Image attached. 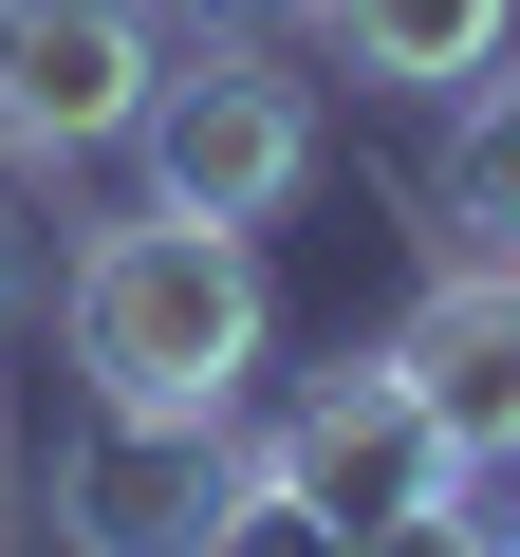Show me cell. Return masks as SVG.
<instances>
[{"label": "cell", "mask_w": 520, "mask_h": 557, "mask_svg": "<svg viewBox=\"0 0 520 557\" xmlns=\"http://www.w3.org/2000/svg\"><path fill=\"white\" fill-rule=\"evenodd\" d=\"M0 317H20V223H0Z\"/></svg>", "instance_id": "cell-11"}, {"label": "cell", "mask_w": 520, "mask_h": 557, "mask_svg": "<svg viewBox=\"0 0 520 557\" xmlns=\"http://www.w3.org/2000/svg\"><path fill=\"white\" fill-rule=\"evenodd\" d=\"M57 335H75L94 409H242L260 354H280L260 223H205V205H112V223H75Z\"/></svg>", "instance_id": "cell-1"}, {"label": "cell", "mask_w": 520, "mask_h": 557, "mask_svg": "<svg viewBox=\"0 0 520 557\" xmlns=\"http://www.w3.org/2000/svg\"><path fill=\"white\" fill-rule=\"evenodd\" d=\"M372 557H520V520H483V483H446L428 520H391Z\"/></svg>", "instance_id": "cell-9"}, {"label": "cell", "mask_w": 520, "mask_h": 557, "mask_svg": "<svg viewBox=\"0 0 520 557\" xmlns=\"http://www.w3.org/2000/svg\"><path fill=\"white\" fill-rule=\"evenodd\" d=\"M391 372H409V409L446 428V465H465V483H502V465H520V260L428 242V298H409Z\"/></svg>", "instance_id": "cell-6"}, {"label": "cell", "mask_w": 520, "mask_h": 557, "mask_svg": "<svg viewBox=\"0 0 520 557\" xmlns=\"http://www.w3.org/2000/svg\"><path fill=\"white\" fill-rule=\"evenodd\" d=\"M428 242H483L520 260V38L446 94V168H428Z\"/></svg>", "instance_id": "cell-8"}, {"label": "cell", "mask_w": 520, "mask_h": 557, "mask_svg": "<svg viewBox=\"0 0 520 557\" xmlns=\"http://www.w3.org/2000/svg\"><path fill=\"white\" fill-rule=\"evenodd\" d=\"M465 465H446V428L409 409V372L391 354H335V372H298V409L260 428V502H298L317 539H391V520H428Z\"/></svg>", "instance_id": "cell-5"}, {"label": "cell", "mask_w": 520, "mask_h": 557, "mask_svg": "<svg viewBox=\"0 0 520 557\" xmlns=\"http://www.w3.org/2000/svg\"><path fill=\"white\" fill-rule=\"evenodd\" d=\"M168 20H186V38H280V57H298V38H317V0H168Z\"/></svg>", "instance_id": "cell-10"}, {"label": "cell", "mask_w": 520, "mask_h": 557, "mask_svg": "<svg viewBox=\"0 0 520 557\" xmlns=\"http://www.w3.org/2000/svg\"><path fill=\"white\" fill-rule=\"evenodd\" d=\"M260 520V428L242 409H94L57 446V539L75 557H223Z\"/></svg>", "instance_id": "cell-2"}, {"label": "cell", "mask_w": 520, "mask_h": 557, "mask_svg": "<svg viewBox=\"0 0 520 557\" xmlns=\"http://www.w3.org/2000/svg\"><path fill=\"white\" fill-rule=\"evenodd\" d=\"M168 94V0H0V168H112Z\"/></svg>", "instance_id": "cell-4"}, {"label": "cell", "mask_w": 520, "mask_h": 557, "mask_svg": "<svg viewBox=\"0 0 520 557\" xmlns=\"http://www.w3.org/2000/svg\"><path fill=\"white\" fill-rule=\"evenodd\" d=\"M149 205H205V223H280L298 186H317V75L280 57V38H186L168 57V94H149Z\"/></svg>", "instance_id": "cell-3"}, {"label": "cell", "mask_w": 520, "mask_h": 557, "mask_svg": "<svg viewBox=\"0 0 520 557\" xmlns=\"http://www.w3.org/2000/svg\"><path fill=\"white\" fill-rule=\"evenodd\" d=\"M317 38H335L354 94H465L520 38V0H317Z\"/></svg>", "instance_id": "cell-7"}]
</instances>
